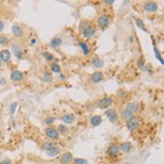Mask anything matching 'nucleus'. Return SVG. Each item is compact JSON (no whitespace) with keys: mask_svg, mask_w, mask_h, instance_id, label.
Instances as JSON below:
<instances>
[{"mask_svg":"<svg viewBox=\"0 0 164 164\" xmlns=\"http://www.w3.org/2000/svg\"><path fill=\"white\" fill-rule=\"evenodd\" d=\"M97 33V27L92 25V24H88L84 29L82 30V35L84 38H91Z\"/></svg>","mask_w":164,"mask_h":164,"instance_id":"nucleus-1","label":"nucleus"},{"mask_svg":"<svg viewBox=\"0 0 164 164\" xmlns=\"http://www.w3.org/2000/svg\"><path fill=\"white\" fill-rule=\"evenodd\" d=\"M111 20H112V19H111L110 16L107 15V14H103V15H101L98 18L97 23H98V26L100 27L101 29H106L107 27L110 25Z\"/></svg>","mask_w":164,"mask_h":164,"instance_id":"nucleus-2","label":"nucleus"},{"mask_svg":"<svg viewBox=\"0 0 164 164\" xmlns=\"http://www.w3.org/2000/svg\"><path fill=\"white\" fill-rule=\"evenodd\" d=\"M11 51L14 56H16L18 59H21L23 58V51H22V48L19 43H11Z\"/></svg>","mask_w":164,"mask_h":164,"instance_id":"nucleus-3","label":"nucleus"},{"mask_svg":"<svg viewBox=\"0 0 164 164\" xmlns=\"http://www.w3.org/2000/svg\"><path fill=\"white\" fill-rule=\"evenodd\" d=\"M44 133H46V137H48L51 140H56V139L59 138V132L58 131V129L53 127H48L44 130Z\"/></svg>","mask_w":164,"mask_h":164,"instance_id":"nucleus-4","label":"nucleus"},{"mask_svg":"<svg viewBox=\"0 0 164 164\" xmlns=\"http://www.w3.org/2000/svg\"><path fill=\"white\" fill-rule=\"evenodd\" d=\"M139 122H140V119L137 116H133L131 119H129L126 123V126H127L129 131H134L136 128L139 126Z\"/></svg>","mask_w":164,"mask_h":164,"instance_id":"nucleus-5","label":"nucleus"},{"mask_svg":"<svg viewBox=\"0 0 164 164\" xmlns=\"http://www.w3.org/2000/svg\"><path fill=\"white\" fill-rule=\"evenodd\" d=\"M119 153H120V147H119V145H117L115 143H111L109 145L108 149H107V155L110 156V157H115Z\"/></svg>","mask_w":164,"mask_h":164,"instance_id":"nucleus-6","label":"nucleus"},{"mask_svg":"<svg viewBox=\"0 0 164 164\" xmlns=\"http://www.w3.org/2000/svg\"><path fill=\"white\" fill-rule=\"evenodd\" d=\"M105 115L111 123H116L118 120V114H117L115 109H108L105 112Z\"/></svg>","mask_w":164,"mask_h":164,"instance_id":"nucleus-7","label":"nucleus"},{"mask_svg":"<svg viewBox=\"0 0 164 164\" xmlns=\"http://www.w3.org/2000/svg\"><path fill=\"white\" fill-rule=\"evenodd\" d=\"M74 160V156L71 152H64L59 157V163L61 164H69Z\"/></svg>","mask_w":164,"mask_h":164,"instance_id":"nucleus-8","label":"nucleus"},{"mask_svg":"<svg viewBox=\"0 0 164 164\" xmlns=\"http://www.w3.org/2000/svg\"><path fill=\"white\" fill-rule=\"evenodd\" d=\"M112 104H113V99L110 98V97H105V98L101 99L98 103L99 108L101 109H108Z\"/></svg>","mask_w":164,"mask_h":164,"instance_id":"nucleus-9","label":"nucleus"},{"mask_svg":"<svg viewBox=\"0 0 164 164\" xmlns=\"http://www.w3.org/2000/svg\"><path fill=\"white\" fill-rule=\"evenodd\" d=\"M12 34L16 37V38H20L24 35V29L23 27L19 24H14L12 26Z\"/></svg>","mask_w":164,"mask_h":164,"instance_id":"nucleus-10","label":"nucleus"},{"mask_svg":"<svg viewBox=\"0 0 164 164\" xmlns=\"http://www.w3.org/2000/svg\"><path fill=\"white\" fill-rule=\"evenodd\" d=\"M143 7L147 12H156L158 10V4L153 1H147L143 4Z\"/></svg>","mask_w":164,"mask_h":164,"instance_id":"nucleus-11","label":"nucleus"},{"mask_svg":"<svg viewBox=\"0 0 164 164\" xmlns=\"http://www.w3.org/2000/svg\"><path fill=\"white\" fill-rule=\"evenodd\" d=\"M24 78V74L20 71H13L10 74V79L13 82H20Z\"/></svg>","mask_w":164,"mask_h":164,"instance_id":"nucleus-12","label":"nucleus"},{"mask_svg":"<svg viewBox=\"0 0 164 164\" xmlns=\"http://www.w3.org/2000/svg\"><path fill=\"white\" fill-rule=\"evenodd\" d=\"M103 79H104V74L102 73V72H95V73L91 76V81H92V83H94V84L100 83V82L103 81Z\"/></svg>","mask_w":164,"mask_h":164,"instance_id":"nucleus-13","label":"nucleus"},{"mask_svg":"<svg viewBox=\"0 0 164 164\" xmlns=\"http://www.w3.org/2000/svg\"><path fill=\"white\" fill-rule=\"evenodd\" d=\"M11 58V53L8 49H2L0 51V61L3 63H7L9 61V59Z\"/></svg>","mask_w":164,"mask_h":164,"instance_id":"nucleus-14","label":"nucleus"},{"mask_svg":"<svg viewBox=\"0 0 164 164\" xmlns=\"http://www.w3.org/2000/svg\"><path fill=\"white\" fill-rule=\"evenodd\" d=\"M120 152L122 153H129L131 150H132V144H131V142H123L121 144L120 146Z\"/></svg>","mask_w":164,"mask_h":164,"instance_id":"nucleus-15","label":"nucleus"},{"mask_svg":"<svg viewBox=\"0 0 164 164\" xmlns=\"http://www.w3.org/2000/svg\"><path fill=\"white\" fill-rule=\"evenodd\" d=\"M61 121L66 124H73L74 120H76V117L73 114H64V115L61 116Z\"/></svg>","mask_w":164,"mask_h":164,"instance_id":"nucleus-16","label":"nucleus"},{"mask_svg":"<svg viewBox=\"0 0 164 164\" xmlns=\"http://www.w3.org/2000/svg\"><path fill=\"white\" fill-rule=\"evenodd\" d=\"M133 116H134V114L131 111H129L127 108H125L123 111L121 112V118H122V120H124V121H126V122H127L129 119L132 118Z\"/></svg>","mask_w":164,"mask_h":164,"instance_id":"nucleus-17","label":"nucleus"},{"mask_svg":"<svg viewBox=\"0 0 164 164\" xmlns=\"http://www.w3.org/2000/svg\"><path fill=\"white\" fill-rule=\"evenodd\" d=\"M91 63L93 64L94 68L96 69H102L104 66V61L100 58H98V56H95V58L92 59Z\"/></svg>","mask_w":164,"mask_h":164,"instance_id":"nucleus-18","label":"nucleus"},{"mask_svg":"<svg viewBox=\"0 0 164 164\" xmlns=\"http://www.w3.org/2000/svg\"><path fill=\"white\" fill-rule=\"evenodd\" d=\"M61 43H63V38L61 37H54L51 40V43H49V46H51V48H59V46H61Z\"/></svg>","mask_w":164,"mask_h":164,"instance_id":"nucleus-19","label":"nucleus"},{"mask_svg":"<svg viewBox=\"0 0 164 164\" xmlns=\"http://www.w3.org/2000/svg\"><path fill=\"white\" fill-rule=\"evenodd\" d=\"M79 46L82 48V51H83V53L85 54V56H89V54H90L91 49H90L89 46L85 43V41H79Z\"/></svg>","mask_w":164,"mask_h":164,"instance_id":"nucleus-20","label":"nucleus"},{"mask_svg":"<svg viewBox=\"0 0 164 164\" xmlns=\"http://www.w3.org/2000/svg\"><path fill=\"white\" fill-rule=\"evenodd\" d=\"M91 125L94 126V127H97V126H99L100 124L102 123V117L99 116V115H95L93 116L91 118Z\"/></svg>","mask_w":164,"mask_h":164,"instance_id":"nucleus-21","label":"nucleus"},{"mask_svg":"<svg viewBox=\"0 0 164 164\" xmlns=\"http://www.w3.org/2000/svg\"><path fill=\"white\" fill-rule=\"evenodd\" d=\"M59 149L56 146H54V147L48 149L46 151V154H48V156H49V157H54V156L59 155Z\"/></svg>","mask_w":164,"mask_h":164,"instance_id":"nucleus-22","label":"nucleus"},{"mask_svg":"<svg viewBox=\"0 0 164 164\" xmlns=\"http://www.w3.org/2000/svg\"><path fill=\"white\" fill-rule=\"evenodd\" d=\"M40 79L43 82H44V83H51V82L53 81V76L49 73H46H46L40 77Z\"/></svg>","mask_w":164,"mask_h":164,"instance_id":"nucleus-23","label":"nucleus"},{"mask_svg":"<svg viewBox=\"0 0 164 164\" xmlns=\"http://www.w3.org/2000/svg\"><path fill=\"white\" fill-rule=\"evenodd\" d=\"M153 49H154V53H155V56H156V59H158L159 61H160L161 64H164V59H163V58L162 56H161V53H160V51H158V48H156V46H155V43L153 44Z\"/></svg>","mask_w":164,"mask_h":164,"instance_id":"nucleus-24","label":"nucleus"},{"mask_svg":"<svg viewBox=\"0 0 164 164\" xmlns=\"http://www.w3.org/2000/svg\"><path fill=\"white\" fill-rule=\"evenodd\" d=\"M126 108H127L129 111L132 112L133 114H135L136 112L138 111L139 107L136 103H129V104H127V107H126Z\"/></svg>","mask_w":164,"mask_h":164,"instance_id":"nucleus-25","label":"nucleus"},{"mask_svg":"<svg viewBox=\"0 0 164 164\" xmlns=\"http://www.w3.org/2000/svg\"><path fill=\"white\" fill-rule=\"evenodd\" d=\"M135 22H136V24H137V26L139 27V28H141L143 31H145V32H148L147 28H146V26H145V24H144V22H143L142 19L135 18Z\"/></svg>","mask_w":164,"mask_h":164,"instance_id":"nucleus-26","label":"nucleus"},{"mask_svg":"<svg viewBox=\"0 0 164 164\" xmlns=\"http://www.w3.org/2000/svg\"><path fill=\"white\" fill-rule=\"evenodd\" d=\"M10 43V39L6 35H0V46H7Z\"/></svg>","mask_w":164,"mask_h":164,"instance_id":"nucleus-27","label":"nucleus"},{"mask_svg":"<svg viewBox=\"0 0 164 164\" xmlns=\"http://www.w3.org/2000/svg\"><path fill=\"white\" fill-rule=\"evenodd\" d=\"M51 69L53 73H56V74L61 73V66H59V64H58L56 63L51 64Z\"/></svg>","mask_w":164,"mask_h":164,"instance_id":"nucleus-28","label":"nucleus"},{"mask_svg":"<svg viewBox=\"0 0 164 164\" xmlns=\"http://www.w3.org/2000/svg\"><path fill=\"white\" fill-rule=\"evenodd\" d=\"M54 146H56V143H54V142H51V141H48V142H44L43 143V148L44 149V150L48 151V149L53 148V147H54Z\"/></svg>","mask_w":164,"mask_h":164,"instance_id":"nucleus-29","label":"nucleus"},{"mask_svg":"<svg viewBox=\"0 0 164 164\" xmlns=\"http://www.w3.org/2000/svg\"><path fill=\"white\" fill-rule=\"evenodd\" d=\"M68 127H66V125H64V124H61V125H59L58 127V131L59 132V134H66L68 132Z\"/></svg>","mask_w":164,"mask_h":164,"instance_id":"nucleus-30","label":"nucleus"},{"mask_svg":"<svg viewBox=\"0 0 164 164\" xmlns=\"http://www.w3.org/2000/svg\"><path fill=\"white\" fill-rule=\"evenodd\" d=\"M56 117H48V118L44 119V123L46 125H51V124H53L56 122Z\"/></svg>","mask_w":164,"mask_h":164,"instance_id":"nucleus-31","label":"nucleus"},{"mask_svg":"<svg viewBox=\"0 0 164 164\" xmlns=\"http://www.w3.org/2000/svg\"><path fill=\"white\" fill-rule=\"evenodd\" d=\"M73 161L74 162V164H88V161L83 158H74Z\"/></svg>","mask_w":164,"mask_h":164,"instance_id":"nucleus-32","label":"nucleus"},{"mask_svg":"<svg viewBox=\"0 0 164 164\" xmlns=\"http://www.w3.org/2000/svg\"><path fill=\"white\" fill-rule=\"evenodd\" d=\"M43 56L46 58V59L48 61H53V56L51 53H43Z\"/></svg>","mask_w":164,"mask_h":164,"instance_id":"nucleus-33","label":"nucleus"},{"mask_svg":"<svg viewBox=\"0 0 164 164\" xmlns=\"http://www.w3.org/2000/svg\"><path fill=\"white\" fill-rule=\"evenodd\" d=\"M17 105H18V104H17L16 102H13V103H12L11 105H10V114H11V115H13V114L15 113L16 108H17Z\"/></svg>","mask_w":164,"mask_h":164,"instance_id":"nucleus-34","label":"nucleus"},{"mask_svg":"<svg viewBox=\"0 0 164 164\" xmlns=\"http://www.w3.org/2000/svg\"><path fill=\"white\" fill-rule=\"evenodd\" d=\"M0 164H12V161L9 158H5L0 161Z\"/></svg>","mask_w":164,"mask_h":164,"instance_id":"nucleus-35","label":"nucleus"},{"mask_svg":"<svg viewBox=\"0 0 164 164\" xmlns=\"http://www.w3.org/2000/svg\"><path fill=\"white\" fill-rule=\"evenodd\" d=\"M137 66H138V68H139V69H142L144 68V61H143L141 59L137 61Z\"/></svg>","mask_w":164,"mask_h":164,"instance_id":"nucleus-36","label":"nucleus"},{"mask_svg":"<svg viewBox=\"0 0 164 164\" xmlns=\"http://www.w3.org/2000/svg\"><path fill=\"white\" fill-rule=\"evenodd\" d=\"M7 83V81L5 79L4 77H0V86H5Z\"/></svg>","mask_w":164,"mask_h":164,"instance_id":"nucleus-37","label":"nucleus"},{"mask_svg":"<svg viewBox=\"0 0 164 164\" xmlns=\"http://www.w3.org/2000/svg\"><path fill=\"white\" fill-rule=\"evenodd\" d=\"M104 3L109 4V5H112V4H114V0H105V1H104Z\"/></svg>","mask_w":164,"mask_h":164,"instance_id":"nucleus-38","label":"nucleus"},{"mask_svg":"<svg viewBox=\"0 0 164 164\" xmlns=\"http://www.w3.org/2000/svg\"><path fill=\"white\" fill-rule=\"evenodd\" d=\"M4 26H5V24H4V22L0 20V32H1V31L4 29Z\"/></svg>","mask_w":164,"mask_h":164,"instance_id":"nucleus-39","label":"nucleus"},{"mask_svg":"<svg viewBox=\"0 0 164 164\" xmlns=\"http://www.w3.org/2000/svg\"><path fill=\"white\" fill-rule=\"evenodd\" d=\"M59 79H66V77H64V74H59Z\"/></svg>","mask_w":164,"mask_h":164,"instance_id":"nucleus-40","label":"nucleus"},{"mask_svg":"<svg viewBox=\"0 0 164 164\" xmlns=\"http://www.w3.org/2000/svg\"><path fill=\"white\" fill-rule=\"evenodd\" d=\"M35 43H36V39L35 38H32L31 39V44H35Z\"/></svg>","mask_w":164,"mask_h":164,"instance_id":"nucleus-41","label":"nucleus"},{"mask_svg":"<svg viewBox=\"0 0 164 164\" xmlns=\"http://www.w3.org/2000/svg\"><path fill=\"white\" fill-rule=\"evenodd\" d=\"M1 136H2V131L0 130V137H1Z\"/></svg>","mask_w":164,"mask_h":164,"instance_id":"nucleus-42","label":"nucleus"},{"mask_svg":"<svg viewBox=\"0 0 164 164\" xmlns=\"http://www.w3.org/2000/svg\"><path fill=\"white\" fill-rule=\"evenodd\" d=\"M1 64H2V61H0V66H1Z\"/></svg>","mask_w":164,"mask_h":164,"instance_id":"nucleus-43","label":"nucleus"}]
</instances>
